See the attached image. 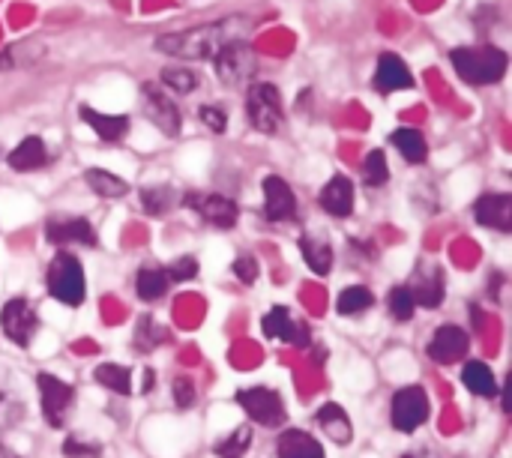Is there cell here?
<instances>
[{
  "mask_svg": "<svg viewBox=\"0 0 512 458\" xmlns=\"http://www.w3.org/2000/svg\"><path fill=\"white\" fill-rule=\"evenodd\" d=\"M414 297V306L423 309H438L444 303L447 285H444V270L438 264H420L411 276V285H405Z\"/></svg>",
  "mask_w": 512,
  "mask_h": 458,
  "instance_id": "cell-11",
  "label": "cell"
},
{
  "mask_svg": "<svg viewBox=\"0 0 512 458\" xmlns=\"http://www.w3.org/2000/svg\"><path fill=\"white\" fill-rule=\"evenodd\" d=\"M78 117L108 144H117L123 141V135L129 132V117L126 114H99L96 108L90 105H78Z\"/></svg>",
  "mask_w": 512,
  "mask_h": 458,
  "instance_id": "cell-19",
  "label": "cell"
},
{
  "mask_svg": "<svg viewBox=\"0 0 512 458\" xmlns=\"http://www.w3.org/2000/svg\"><path fill=\"white\" fill-rule=\"evenodd\" d=\"M468 348H471L468 333L462 327H456V324H444V327L435 330V336L429 342V357L435 363H441V366H453L468 354Z\"/></svg>",
  "mask_w": 512,
  "mask_h": 458,
  "instance_id": "cell-13",
  "label": "cell"
},
{
  "mask_svg": "<svg viewBox=\"0 0 512 458\" xmlns=\"http://www.w3.org/2000/svg\"><path fill=\"white\" fill-rule=\"evenodd\" d=\"M45 285H48V294L54 300H60L63 306H81V300L87 294L81 261L72 252H57L48 264Z\"/></svg>",
  "mask_w": 512,
  "mask_h": 458,
  "instance_id": "cell-3",
  "label": "cell"
},
{
  "mask_svg": "<svg viewBox=\"0 0 512 458\" xmlns=\"http://www.w3.org/2000/svg\"><path fill=\"white\" fill-rule=\"evenodd\" d=\"M312 363H327V348H315V354H312Z\"/></svg>",
  "mask_w": 512,
  "mask_h": 458,
  "instance_id": "cell-44",
  "label": "cell"
},
{
  "mask_svg": "<svg viewBox=\"0 0 512 458\" xmlns=\"http://www.w3.org/2000/svg\"><path fill=\"white\" fill-rule=\"evenodd\" d=\"M141 105H144V114L147 120L165 135V138H177L180 135V126H183V117H180V108L171 96H165L153 81H144L141 84Z\"/></svg>",
  "mask_w": 512,
  "mask_h": 458,
  "instance_id": "cell-7",
  "label": "cell"
},
{
  "mask_svg": "<svg viewBox=\"0 0 512 458\" xmlns=\"http://www.w3.org/2000/svg\"><path fill=\"white\" fill-rule=\"evenodd\" d=\"M237 405L249 414L252 423L258 426H282L285 423V402L276 390H267V387H249V390H240L237 393Z\"/></svg>",
  "mask_w": 512,
  "mask_h": 458,
  "instance_id": "cell-10",
  "label": "cell"
},
{
  "mask_svg": "<svg viewBox=\"0 0 512 458\" xmlns=\"http://www.w3.org/2000/svg\"><path fill=\"white\" fill-rule=\"evenodd\" d=\"M408 87H414V75H411L408 63L396 51H384L378 57V69H375V90L381 96H390V93L408 90Z\"/></svg>",
  "mask_w": 512,
  "mask_h": 458,
  "instance_id": "cell-15",
  "label": "cell"
},
{
  "mask_svg": "<svg viewBox=\"0 0 512 458\" xmlns=\"http://www.w3.org/2000/svg\"><path fill=\"white\" fill-rule=\"evenodd\" d=\"M318 201H321V207H324L330 216L348 219V216L354 213V183H351L345 174H336V177H330V183L321 189Z\"/></svg>",
  "mask_w": 512,
  "mask_h": 458,
  "instance_id": "cell-18",
  "label": "cell"
},
{
  "mask_svg": "<svg viewBox=\"0 0 512 458\" xmlns=\"http://www.w3.org/2000/svg\"><path fill=\"white\" fill-rule=\"evenodd\" d=\"M405 458H441L435 450H429V447H423V450H414V453H408Z\"/></svg>",
  "mask_w": 512,
  "mask_h": 458,
  "instance_id": "cell-42",
  "label": "cell"
},
{
  "mask_svg": "<svg viewBox=\"0 0 512 458\" xmlns=\"http://www.w3.org/2000/svg\"><path fill=\"white\" fill-rule=\"evenodd\" d=\"M198 117H201V123H207L213 132H225V129H228V114H225L222 108H216V105H201V108H198Z\"/></svg>",
  "mask_w": 512,
  "mask_h": 458,
  "instance_id": "cell-40",
  "label": "cell"
},
{
  "mask_svg": "<svg viewBox=\"0 0 512 458\" xmlns=\"http://www.w3.org/2000/svg\"><path fill=\"white\" fill-rule=\"evenodd\" d=\"M429 414H432V405L423 387H402L390 402V423L402 435L417 432L429 420Z\"/></svg>",
  "mask_w": 512,
  "mask_h": 458,
  "instance_id": "cell-6",
  "label": "cell"
},
{
  "mask_svg": "<svg viewBox=\"0 0 512 458\" xmlns=\"http://www.w3.org/2000/svg\"><path fill=\"white\" fill-rule=\"evenodd\" d=\"M84 183L99 195V198H123L129 192V183L111 171H102V168H87L84 171Z\"/></svg>",
  "mask_w": 512,
  "mask_h": 458,
  "instance_id": "cell-27",
  "label": "cell"
},
{
  "mask_svg": "<svg viewBox=\"0 0 512 458\" xmlns=\"http://www.w3.org/2000/svg\"><path fill=\"white\" fill-rule=\"evenodd\" d=\"M315 423L321 426V432H324L333 444H351V441H354L351 417H348L345 408H339L336 402H327V405L315 414Z\"/></svg>",
  "mask_w": 512,
  "mask_h": 458,
  "instance_id": "cell-20",
  "label": "cell"
},
{
  "mask_svg": "<svg viewBox=\"0 0 512 458\" xmlns=\"http://www.w3.org/2000/svg\"><path fill=\"white\" fill-rule=\"evenodd\" d=\"M45 240L54 243V246H66V243H75V246H99L96 228L87 219H81V216L51 219L45 225Z\"/></svg>",
  "mask_w": 512,
  "mask_h": 458,
  "instance_id": "cell-16",
  "label": "cell"
},
{
  "mask_svg": "<svg viewBox=\"0 0 512 458\" xmlns=\"http://www.w3.org/2000/svg\"><path fill=\"white\" fill-rule=\"evenodd\" d=\"M282 342L297 345V348H309V342H312V330H309V324H306V321H291V327H288V333H285V339H282Z\"/></svg>",
  "mask_w": 512,
  "mask_h": 458,
  "instance_id": "cell-41",
  "label": "cell"
},
{
  "mask_svg": "<svg viewBox=\"0 0 512 458\" xmlns=\"http://www.w3.org/2000/svg\"><path fill=\"white\" fill-rule=\"evenodd\" d=\"M261 189H264V213H267V219H273V222L297 219V195L288 186V180L270 174V177H264Z\"/></svg>",
  "mask_w": 512,
  "mask_h": 458,
  "instance_id": "cell-12",
  "label": "cell"
},
{
  "mask_svg": "<svg viewBox=\"0 0 512 458\" xmlns=\"http://www.w3.org/2000/svg\"><path fill=\"white\" fill-rule=\"evenodd\" d=\"M246 120L252 129H258L264 135H273L282 129L285 111H282V93L276 84L258 81V84L246 87Z\"/></svg>",
  "mask_w": 512,
  "mask_h": 458,
  "instance_id": "cell-4",
  "label": "cell"
},
{
  "mask_svg": "<svg viewBox=\"0 0 512 458\" xmlns=\"http://www.w3.org/2000/svg\"><path fill=\"white\" fill-rule=\"evenodd\" d=\"M387 309H390V315L396 318V321H411L414 318V312H417V306H414V297H411V291L405 288V285H399V288H393L390 294H387Z\"/></svg>",
  "mask_w": 512,
  "mask_h": 458,
  "instance_id": "cell-34",
  "label": "cell"
},
{
  "mask_svg": "<svg viewBox=\"0 0 512 458\" xmlns=\"http://www.w3.org/2000/svg\"><path fill=\"white\" fill-rule=\"evenodd\" d=\"M141 204H144V213L147 216H165L168 210H174V204H177V192H174V186H168V183H159V186H144L141 189Z\"/></svg>",
  "mask_w": 512,
  "mask_h": 458,
  "instance_id": "cell-28",
  "label": "cell"
},
{
  "mask_svg": "<svg viewBox=\"0 0 512 458\" xmlns=\"http://www.w3.org/2000/svg\"><path fill=\"white\" fill-rule=\"evenodd\" d=\"M9 168L15 171H39L45 162H48V150H45V141L39 135H27L9 156H6Z\"/></svg>",
  "mask_w": 512,
  "mask_h": 458,
  "instance_id": "cell-21",
  "label": "cell"
},
{
  "mask_svg": "<svg viewBox=\"0 0 512 458\" xmlns=\"http://www.w3.org/2000/svg\"><path fill=\"white\" fill-rule=\"evenodd\" d=\"M0 458H18V456H15V453H12L9 447H3V444H0Z\"/></svg>",
  "mask_w": 512,
  "mask_h": 458,
  "instance_id": "cell-45",
  "label": "cell"
},
{
  "mask_svg": "<svg viewBox=\"0 0 512 458\" xmlns=\"http://www.w3.org/2000/svg\"><path fill=\"white\" fill-rule=\"evenodd\" d=\"M165 273H168V282H189V279L198 276V261H195L192 255H183V258H177Z\"/></svg>",
  "mask_w": 512,
  "mask_h": 458,
  "instance_id": "cell-38",
  "label": "cell"
},
{
  "mask_svg": "<svg viewBox=\"0 0 512 458\" xmlns=\"http://www.w3.org/2000/svg\"><path fill=\"white\" fill-rule=\"evenodd\" d=\"M462 384L474 393V396H498V381L492 375V369L480 360H471L465 369H462Z\"/></svg>",
  "mask_w": 512,
  "mask_h": 458,
  "instance_id": "cell-26",
  "label": "cell"
},
{
  "mask_svg": "<svg viewBox=\"0 0 512 458\" xmlns=\"http://www.w3.org/2000/svg\"><path fill=\"white\" fill-rule=\"evenodd\" d=\"M474 219L483 228H495V231H512V195L507 192H489L474 204Z\"/></svg>",
  "mask_w": 512,
  "mask_h": 458,
  "instance_id": "cell-17",
  "label": "cell"
},
{
  "mask_svg": "<svg viewBox=\"0 0 512 458\" xmlns=\"http://www.w3.org/2000/svg\"><path fill=\"white\" fill-rule=\"evenodd\" d=\"M12 66H15L12 54H9V51H0V72H6V69H12Z\"/></svg>",
  "mask_w": 512,
  "mask_h": 458,
  "instance_id": "cell-43",
  "label": "cell"
},
{
  "mask_svg": "<svg viewBox=\"0 0 512 458\" xmlns=\"http://www.w3.org/2000/svg\"><path fill=\"white\" fill-rule=\"evenodd\" d=\"M291 321H294V318H291L288 306H273V309L264 315L261 330H264V336H267V339H285V333H288Z\"/></svg>",
  "mask_w": 512,
  "mask_h": 458,
  "instance_id": "cell-35",
  "label": "cell"
},
{
  "mask_svg": "<svg viewBox=\"0 0 512 458\" xmlns=\"http://www.w3.org/2000/svg\"><path fill=\"white\" fill-rule=\"evenodd\" d=\"M162 84L168 87V90H174V93H192V90H198V75L192 72V69H186V66H165L162 69Z\"/></svg>",
  "mask_w": 512,
  "mask_h": 458,
  "instance_id": "cell-31",
  "label": "cell"
},
{
  "mask_svg": "<svg viewBox=\"0 0 512 458\" xmlns=\"http://www.w3.org/2000/svg\"><path fill=\"white\" fill-rule=\"evenodd\" d=\"M249 33H252V21L246 15H228V18H216V21L186 27L177 33H162L156 36L153 48L177 60H207V57H216L225 45L246 42Z\"/></svg>",
  "mask_w": 512,
  "mask_h": 458,
  "instance_id": "cell-1",
  "label": "cell"
},
{
  "mask_svg": "<svg viewBox=\"0 0 512 458\" xmlns=\"http://www.w3.org/2000/svg\"><path fill=\"white\" fill-rule=\"evenodd\" d=\"M171 393H174V408L189 411V408L195 405V384H192V378L177 375L174 384H171Z\"/></svg>",
  "mask_w": 512,
  "mask_h": 458,
  "instance_id": "cell-36",
  "label": "cell"
},
{
  "mask_svg": "<svg viewBox=\"0 0 512 458\" xmlns=\"http://www.w3.org/2000/svg\"><path fill=\"white\" fill-rule=\"evenodd\" d=\"M0 330H3V336H6L12 345L27 348V345L33 342L36 330H39V318H36L33 306H30L24 297H12V300H6L3 309H0Z\"/></svg>",
  "mask_w": 512,
  "mask_h": 458,
  "instance_id": "cell-8",
  "label": "cell"
},
{
  "mask_svg": "<svg viewBox=\"0 0 512 458\" xmlns=\"http://www.w3.org/2000/svg\"><path fill=\"white\" fill-rule=\"evenodd\" d=\"M276 453H279V458H324L321 444L312 435L297 432V429H288V432L279 435Z\"/></svg>",
  "mask_w": 512,
  "mask_h": 458,
  "instance_id": "cell-23",
  "label": "cell"
},
{
  "mask_svg": "<svg viewBox=\"0 0 512 458\" xmlns=\"http://www.w3.org/2000/svg\"><path fill=\"white\" fill-rule=\"evenodd\" d=\"M36 387H39L42 414H45L48 426H51V429L66 426V417H69L72 402H75V390H72L66 381H60V378H54V375H48V372H39V375H36Z\"/></svg>",
  "mask_w": 512,
  "mask_h": 458,
  "instance_id": "cell-9",
  "label": "cell"
},
{
  "mask_svg": "<svg viewBox=\"0 0 512 458\" xmlns=\"http://www.w3.org/2000/svg\"><path fill=\"white\" fill-rule=\"evenodd\" d=\"M186 204H192L195 213H198L207 225L222 228V231H225V228H234L237 219H240L237 204H234L231 198H225V195H186Z\"/></svg>",
  "mask_w": 512,
  "mask_h": 458,
  "instance_id": "cell-14",
  "label": "cell"
},
{
  "mask_svg": "<svg viewBox=\"0 0 512 458\" xmlns=\"http://www.w3.org/2000/svg\"><path fill=\"white\" fill-rule=\"evenodd\" d=\"M213 66H216V78L228 90H246L249 84H255L258 54L249 48V42H234V45H225L213 57Z\"/></svg>",
  "mask_w": 512,
  "mask_h": 458,
  "instance_id": "cell-5",
  "label": "cell"
},
{
  "mask_svg": "<svg viewBox=\"0 0 512 458\" xmlns=\"http://www.w3.org/2000/svg\"><path fill=\"white\" fill-rule=\"evenodd\" d=\"M168 273L162 267H141L135 276V291L144 303H156L168 294Z\"/></svg>",
  "mask_w": 512,
  "mask_h": 458,
  "instance_id": "cell-25",
  "label": "cell"
},
{
  "mask_svg": "<svg viewBox=\"0 0 512 458\" xmlns=\"http://www.w3.org/2000/svg\"><path fill=\"white\" fill-rule=\"evenodd\" d=\"M372 303H375V294H372L369 288H363V285H351V288H345V291L339 294V300H336V309H339V315H348V318H354V315L366 312Z\"/></svg>",
  "mask_w": 512,
  "mask_h": 458,
  "instance_id": "cell-30",
  "label": "cell"
},
{
  "mask_svg": "<svg viewBox=\"0 0 512 458\" xmlns=\"http://www.w3.org/2000/svg\"><path fill=\"white\" fill-rule=\"evenodd\" d=\"M300 252L309 264L312 273L327 276L333 270V246L324 234H303L300 237Z\"/></svg>",
  "mask_w": 512,
  "mask_h": 458,
  "instance_id": "cell-22",
  "label": "cell"
},
{
  "mask_svg": "<svg viewBox=\"0 0 512 458\" xmlns=\"http://www.w3.org/2000/svg\"><path fill=\"white\" fill-rule=\"evenodd\" d=\"M249 447H252V426H240V429H234L225 441H219V444H216V456L243 458Z\"/></svg>",
  "mask_w": 512,
  "mask_h": 458,
  "instance_id": "cell-32",
  "label": "cell"
},
{
  "mask_svg": "<svg viewBox=\"0 0 512 458\" xmlns=\"http://www.w3.org/2000/svg\"><path fill=\"white\" fill-rule=\"evenodd\" d=\"M93 378H96L99 387H105V390H111V393H117V396H129V393H132L129 369H123V366H117V363H102V366H96Z\"/></svg>",
  "mask_w": 512,
  "mask_h": 458,
  "instance_id": "cell-29",
  "label": "cell"
},
{
  "mask_svg": "<svg viewBox=\"0 0 512 458\" xmlns=\"http://www.w3.org/2000/svg\"><path fill=\"white\" fill-rule=\"evenodd\" d=\"M234 276L243 282V285H252L255 279H258V273H261V267H258V261L252 258V255H240L237 261H234Z\"/></svg>",
  "mask_w": 512,
  "mask_h": 458,
  "instance_id": "cell-39",
  "label": "cell"
},
{
  "mask_svg": "<svg viewBox=\"0 0 512 458\" xmlns=\"http://www.w3.org/2000/svg\"><path fill=\"white\" fill-rule=\"evenodd\" d=\"M63 456L66 458H102V447L93 441H81V438H66L63 441Z\"/></svg>",
  "mask_w": 512,
  "mask_h": 458,
  "instance_id": "cell-37",
  "label": "cell"
},
{
  "mask_svg": "<svg viewBox=\"0 0 512 458\" xmlns=\"http://www.w3.org/2000/svg\"><path fill=\"white\" fill-rule=\"evenodd\" d=\"M363 180H366V186H372V189H378V186H384V183L390 180V168H387L384 150H372V153L366 156V162H363Z\"/></svg>",
  "mask_w": 512,
  "mask_h": 458,
  "instance_id": "cell-33",
  "label": "cell"
},
{
  "mask_svg": "<svg viewBox=\"0 0 512 458\" xmlns=\"http://www.w3.org/2000/svg\"><path fill=\"white\" fill-rule=\"evenodd\" d=\"M450 60L456 66V75L474 87L498 84L507 75L510 54L498 45H459L450 51Z\"/></svg>",
  "mask_w": 512,
  "mask_h": 458,
  "instance_id": "cell-2",
  "label": "cell"
},
{
  "mask_svg": "<svg viewBox=\"0 0 512 458\" xmlns=\"http://www.w3.org/2000/svg\"><path fill=\"white\" fill-rule=\"evenodd\" d=\"M390 141L405 156V162H411V165H423L429 159V144H426V138H423L420 129L402 126V129L390 132Z\"/></svg>",
  "mask_w": 512,
  "mask_h": 458,
  "instance_id": "cell-24",
  "label": "cell"
}]
</instances>
